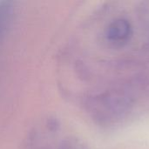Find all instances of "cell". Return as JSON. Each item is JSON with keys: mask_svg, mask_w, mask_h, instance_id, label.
<instances>
[{"mask_svg": "<svg viewBox=\"0 0 149 149\" xmlns=\"http://www.w3.org/2000/svg\"><path fill=\"white\" fill-rule=\"evenodd\" d=\"M132 35L130 22L124 18H119L112 22L107 29V38L113 43L127 41Z\"/></svg>", "mask_w": 149, "mask_h": 149, "instance_id": "cell-1", "label": "cell"}, {"mask_svg": "<svg viewBox=\"0 0 149 149\" xmlns=\"http://www.w3.org/2000/svg\"><path fill=\"white\" fill-rule=\"evenodd\" d=\"M13 12V5L10 1H0V39L6 31Z\"/></svg>", "mask_w": 149, "mask_h": 149, "instance_id": "cell-2", "label": "cell"}, {"mask_svg": "<svg viewBox=\"0 0 149 149\" xmlns=\"http://www.w3.org/2000/svg\"><path fill=\"white\" fill-rule=\"evenodd\" d=\"M76 147L77 146H75L74 144H72L71 142H65L59 149H78V148H76Z\"/></svg>", "mask_w": 149, "mask_h": 149, "instance_id": "cell-3", "label": "cell"}]
</instances>
